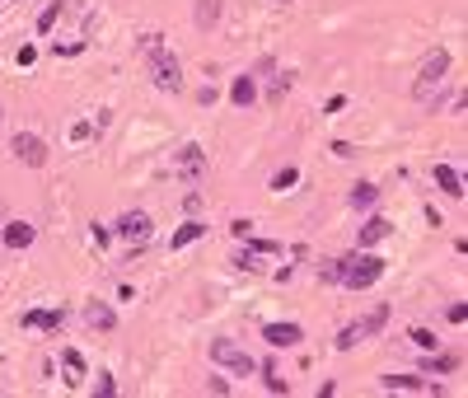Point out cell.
Wrapping results in <instances>:
<instances>
[{"label": "cell", "instance_id": "8fae6325", "mask_svg": "<svg viewBox=\"0 0 468 398\" xmlns=\"http://www.w3.org/2000/svg\"><path fill=\"white\" fill-rule=\"evenodd\" d=\"M389 220H384V216H370L366 220V230H356V239H361V249H370V244H379V239H389Z\"/></svg>", "mask_w": 468, "mask_h": 398}, {"label": "cell", "instance_id": "30bf717a", "mask_svg": "<svg viewBox=\"0 0 468 398\" xmlns=\"http://www.w3.org/2000/svg\"><path fill=\"white\" fill-rule=\"evenodd\" d=\"M23 323H28V328H61V323H66V309H28V314H23Z\"/></svg>", "mask_w": 468, "mask_h": 398}, {"label": "cell", "instance_id": "ba28073f", "mask_svg": "<svg viewBox=\"0 0 468 398\" xmlns=\"http://www.w3.org/2000/svg\"><path fill=\"white\" fill-rule=\"evenodd\" d=\"M179 173H183V178H201V173H206V155H201V146H183L179 150Z\"/></svg>", "mask_w": 468, "mask_h": 398}, {"label": "cell", "instance_id": "d4e9b609", "mask_svg": "<svg viewBox=\"0 0 468 398\" xmlns=\"http://www.w3.org/2000/svg\"><path fill=\"white\" fill-rule=\"evenodd\" d=\"M90 323H94V328H103V333H108L112 323H117V318H112V309H90Z\"/></svg>", "mask_w": 468, "mask_h": 398}, {"label": "cell", "instance_id": "277c9868", "mask_svg": "<svg viewBox=\"0 0 468 398\" xmlns=\"http://www.w3.org/2000/svg\"><path fill=\"white\" fill-rule=\"evenodd\" d=\"M10 150H14V159H19V164H28V169L47 164V146H43V136H28V131H19V136L10 141Z\"/></svg>", "mask_w": 468, "mask_h": 398}, {"label": "cell", "instance_id": "484cf974", "mask_svg": "<svg viewBox=\"0 0 468 398\" xmlns=\"http://www.w3.org/2000/svg\"><path fill=\"white\" fill-rule=\"evenodd\" d=\"M290 80H295V75H290V70H286V75H277V85H272V94H267L272 103H281V94L290 90Z\"/></svg>", "mask_w": 468, "mask_h": 398}, {"label": "cell", "instance_id": "4316f807", "mask_svg": "<svg viewBox=\"0 0 468 398\" xmlns=\"http://www.w3.org/2000/svg\"><path fill=\"white\" fill-rule=\"evenodd\" d=\"M319 281H342V262H324V272H319Z\"/></svg>", "mask_w": 468, "mask_h": 398}, {"label": "cell", "instance_id": "9c48e42d", "mask_svg": "<svg viewBox=\"0 0 468 398\" xmlns=\"http://www.w3.org/2000/svg\"><path fill=\"white\" fill-rule=\"evenodd\" d=\"M262 338H267L272 347H295L304 333H300V323H267V328H262Z\"/></svg>", "mask_w": 468, "mask_h": 398}, {"label": "cell", "instance_id": "7402d4cb", "mask_svg": "<svg viewBox=\"0 0 468 398\" xmlns=\"http://www.w3.org/2000/svg\"><path fill=\"white\" fill-rule=\"evenodd\" d=\"M356 342H361V328L351 323V328H342V333H337V352H351Z\"/></svg>", "mask_w": 468, "mask_h": 398}, {"label": "cell", "instance_id": "83f0119b", "mask_svg": "<svg viewBox=\"0 0 468 398\" xmlns=\"http://www.w3.org/2000/svg\"><path fill=\"white\" fill-rule=\"evenodd\" d=\"M262 375H267V389H272V394H286V380H281L272 365H262Z\"/></svg>", "mask_w": 468, "mask_h": 398}, {"label": "cell", "instance_id": "e0dca14e", "mask_svg": "<svg viewBox=\"0 0 468 398\" xmlns=\"http://www.w3.org/2000/svg\"><path fill=\"white\" fill-rule=\"evenodd\" d=\"M61 370H66V384H75V380L85 375V356L66 347V352H61Z\"/></svg>", "mask_w": 468, "mask_h": 398}, {"label": "cell", "instance_id": "603a6c76", "mask_svg": "<svg viewBox=\"0 0 468 398\" xmlns=\"http://www.w3.org/2000/svg\"><path fill=\"white\" fill-rule=\"evenodd\" d=\"M408 338H413L417 347H422V352H435V347H440V342H435V333H426V328H413Z\"/></svg>", "mask_w": 468, "mask_h": 398}, {"label": "cell", "instance_id": "ac0fdd59", "mask_svg": "<svg viewBox=\"0 0 468 398\" xmlns=\"http://www.w3.org/2000/svg\"><path fill=\"white\" fill-rule=\"evenodd\" d=\"M201 235H206V225H197V220H188L183 230H174V239H169V244H174V249H188L192 239H201Z\"/></svg>", "mask_w": 468, "mask_h": 398}, {"label": "cell", "instance_id": "5bb4252c", "mask_svg": "<svg viewBox=\"0 0 468 398\" xmlns=\"http://www.w3.org/2000/svg\"><path fill=\"white\" fill-rule=\"evenodd\" d=\"M435 183H440V193H450V197H464V178H459L450 164H435Z\"/></svg>", "mask_w": 468, "mask_h": 398}, {"label": "cell", "instance_id": "1f68e13d", "mask_svg": "<svg viewBox=\"0 0 468 398\" xmlns=\"http://www.w3.org/2000/svg\"><path fill=\"white\" fill-rule=\"evenodd\" d=\"M0 117H5V113H0Z\"/></svg>", "mask_w": 468, "mask_h": 398}, {"label": "cell", "instance_id": "f546056e", "mask_svg": "<svg viewBox=\"0 0 468 398\" xmlns=\"http://www.w3.org/2000/svg\"><path fill=\"white\" fill-rule=\"evenodd\" d=\"M94 244H99V249H108V244H112V230H108V225H94Z\"/></svg>", "mask_w": 468, "mask_h": 398}, {"label": "cell", "instance_id": "5b68a950", "mask_svg": "<svg viewBox=\"0 0 468 398\" xmlns=\"http://www.w3.org/2000/svg\"><path fill=\"white\" fill-rule=\"evenodd\" d=\"M211 361L216 365H230L234 375H253V356H244L234 342H211Z\"/></svg>", "mask_w": 468, "mask_h": 398}, {"label": "cell", "instance_id": "7c38bea8", "mask_svg": "<svg viewBox=\"0 0 468 398\" xmlns=\"http://www.w3.org/2000/svg\"><path fill=\"white\" fill-rule=\"evenodd\" d=\"M379 384L389 389V394H398V389H403V394H417V389H426V394H435V389H431V384H422L417 375H384Z\"/></svg>", "mask_w": 468, "mask_h": 398}, {"label": "cell", "instance_id": "cb8c5ba5", "mask_svg": "<svg viewBox=\"0 0 468 398\" xmlns=\"http://www.w3.org/2000/svg\"><path fill=\"white\" fill-rule=\"evenodd\" d=\"M426 370H431V375H450V370H454V356H431Z\"/></svg>", "mask_w": 468, "mask_h": 398}, {"label": "cell", "instance_id": "4dcf8cb0", "mask_svg": "<svg viewBox=\"0 0 468 398\" xmlns=\"http://www.w3.org/2000/svg\"><path fill=\"white\" fill-rule=\"evenodd\" d=\"M52 52H56V57H75V52H80V43H56Z\"/></svg>", "mask_w": 468, "mask_h": 398}, {"label": "cell", "instance_id": "7a4b0ae2", "mask_svg": "<svg viewBox=\"0 0 468 398\" xmlns=\"http://www.w3.org/2000/svg\"><path fill=\"white\" fill-rule=\"evenodd\" d=\"M379 272H384V262L375 258V253H351V258H342V281L337 286H346V291H366V286H375L379 281Z\"/></svg>", "mask_w": 468, "mask_h": 398}, {"label": "cell", "instance_id": "6da1fadb", "mask_svg": "<svg viewBox=\"0 0 468 398\" xmlns=\"http://www.w3.org/2000/svg\"><path fill=\"white\" fill-rule=\"evenodd\" d=\"M145 57H150V80H155L164 94H179V85H183V66H179V57H174V52L159 43V33L145 38Z\"/></svg>", "mask_w": 468, "mask_h": 398}, {"label": "cell", "instance_id": "44dd1931", "mask_svg": "<svg viewBox=\"0 0 468 398\" xmlns=\"http://www.w3.org/2000/svg\"><path fill=\"white\" fill-rule=\"evenodd\" d=\"M61 10H66V0H52V5L43 10V19H38V33H52V23L61 19Z\"/></svg>", "mask_w": 468, "mask_h": 398}, {"label": "cell", "instance_id": "9a60e30c", "mask_svg": "<svg viewBox=\"0 0 468 398\" xmlns=\"http://www.w3.org/2000/svg\"><path fill=\"white\" fill-rule=\"evenodd\" d=\"M384 323H389V305H375V309H370V314L356 323V328H361V338H370V333H379Z\"/></svg>", "mask_w": 468, "mask_h": 398}, {"label": "cell", "instance_id": "d6986e66", "mask_svg": "<svg viewBox=\"0 0 468 398\" xmlns=\"http://www.w3.org/2000/svg\"><path fill=\"white\" fill-rule=\"evenodd\" d=\"M216 19H220V0H197V23L201 28H211Z\"/></svg>", "mask_w": 468, "mask_h": 398}, {"label": "cell", "instance_id": "8992f818", "mask_svg": "<svg viewBox=\"0 0 468 398\" xmlns=\"http://www.w3.org/2000/svg\"><path fill=\"white\" fill-rule=\"evenodd\" d=\"M150 216H145V211H127L122 220H117V235L127 239V244H150Z\"/></svg>", "mask_w": 468, "mask_h": 398}, {"label": "cell", "instance_id": "2e32d148", "mask_svg": "<svg viewBox=\"0 0 468 398\" xmlns=\"http://www.w3.org/2000/svg\"><path fill=\"white\" fill-rule=\"evenodd\" d=\"M375 202H379V188H375V183H356V188H351V206H356V211H370Z\"/></svg>", "mask_w": 468, "mask_h": 398}, {"label": "cell", "instance_id": "52a82bcc", "mask_svg": "<svg viewBox=\"0 0 468 398\" xmlns=\"http://www.w3.org/2000/svg\"><path fill=\"white\" fill-rule=\"evenodd\" d=\"M33 235H38V230L28 225V220H10V225H0V239H5L10 249H28V244H33Z\"/></svg>", "mask_w": 468, "mask_h": 398}, {"label": "cell", "instance_id": "ffe728a7", "mask_svg": "<svg viewBox=\"0 0 468 398\" xmlns=\"http://www.w3.org/2000/svg\"><path fill=\"white\" fill-rule=\"evenodd\" d=\"M295 183H300V169H295V164H290V169H277L272 173V193H286V188H295Z\"/></svg>", "mask_w": 468, "mask_h": 398}, {"label": "cell", "instance_id": "4fadbf2b", "mask_svg": "<svg viewBox=\"0 0 468 398\" xmlns=\"http://www.w3.org/2000/svg\"><path fill=\"white\" fill-rule=\"evenodd\" d=\"M230 99L239 103V108H248V103L257 99V80H253V75H239V80L230 85Z\"/></svg>", "mask_w": 468, "mask_h": 398}, {"label": "cell", "instance_id": "f1b7e54d", "mask_svg": "<svg viewBox=\"0 0 468 398\" xmlns=\"http://www.w3.org/2000/svg\"><path fill=\"white\" fill-rule=\"evenodd\" d=\"M94 394H99V398H112V394H117V384H112V375H103L99 384H94Z\"/></svg>", "mask_w": 468, "mask_h": 398}, {"label": "cell", "instance_id": "3957f363", "mask_svg": "<svg viewBox=\"0 0 468 398\" xmlns=\"http://www.w3.org/2000/svg\"><path fill=\"white\" fill-rule=\"evenodd\" d=\"M450 70V52H435V57H426L422 75H417V103H435V90H440V80H445Z\"/></svg>", "mask_w": 468, "mask_h": 398}]
</instances>
